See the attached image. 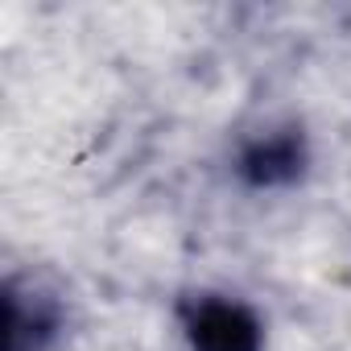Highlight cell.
Here are the masks:
<instances>
[{
    "label": "cell",
    "mask_w": 351,
    "mask_h": 351,
    "mask_svg": "<svg viewBox=\"0 0 351 351\" xmlns=\"http://www.w3.org/2000/svg\"><path fill=\"white\" fill-rule=\"evenodd\" d=\"M191 343L195 351H256L261 326L256 318L228 298H207L191 310Z\"/></svg>",
    "instance_id": "obj_1"
},
{
    "label": "cell",
    "mask_w": 351,
    "mask_h": 351,
    "mask_svg": "<svg viewBox=\"0 0 351 351\" xmlns=\"http://www.w3.org/2000/svg\"><path fill=\"white\" fill-rule=\"evenodd\" d=\"M293 169H298V145L289 136L265 141L244 157V173L252 182H277V178H289Z\"/></svg>",
    "instance_id": "obj_2"
}]
</instances>
